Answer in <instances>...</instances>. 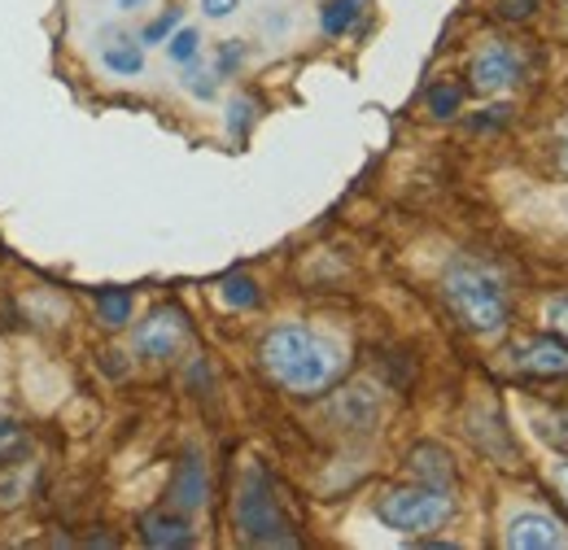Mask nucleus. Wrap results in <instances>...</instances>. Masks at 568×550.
<instances>
[{"label":"nucleus","instance_id":"nucleus-4","mask_svg":"<svg viewBox=\"0 0 568 550\" xmlns=\"http://www.w3.org/2000/svg\"><path fill=\"white\" fill-rule=\"evenodd\" d=\"M376 516L398 529V533H433L442 529L450 516H455V498L450 489H437V485H416V489H389L381 493L376 502Z\"/></svg>","mask_w":568,"mask_h":550},{"label":"nucleus","instance_id":"nucleus-21","mask_svg":"<svg viewBox=\"0 0 568 550\" xmlns=\"http://www.w3.org/2000/svg\"><path fill=\"white\" fill-rule=\"evenodd\" d=\"M542 315H547V324L560 333L568 342V293H560V297H551L547 306H542Z\"/></svg>","mask_w":568,"mask_h":550},{"label":"nucleus","instance_id":"nucleus-15","mask_svg":"<svg viewBox=\"0 0 568 550\" xmlns=\"http://www.w3.org/2000/svg\"><path fill=\"white\" fill-rule=\"evenodd\" d=\"M97 310H101V319H105L110 328H119V324H128V315H132V297H128V293H101V297H97Z\"/></svg>","mask_w":568,"mask_h":550},{"label":"nucleus","instance_id":"nucleus-22","mask_svg":"<svg viewBox=\"0 0 568 550\" xmlns=\"http://www.w3.org/2000/svg\"><path fill=\"white\" fill-rule=\"evenodd\" d=\"M184 83H189V92H197V96H214V79L206 70H189Z\"/></svg>","mask_w":568,"mask_h":550},{"label":"nucleus","instance_id":"nucleus-8","mask_svg":"<svg viewBox=\"0 0 568 550\" xmlns=\"http://www.w3.org/2000/svg\"><path fill=\"white\" fill-rule=\"evenodd\" d=\"M511 363L529 376H568V345L556 337H534L511 349Z\"/></svg>","mask_w":568,"mask_h":550},{"label":"nucleus","instance_id":"nucleus-23","mask_svg":"<svg viewBox=\"0 0 568 550\" xmlns=\"http://www.w3.org/2000/svg\"><path fill=\"white\" fill-rule=\"evenodd\" d=\"M556 166L568 175V119L560 123V132H556Z\"/></svg>","mask_w":568,"mask_h":550},{"label":"nucleus","instance_id":"nucleus-1","mask_svg":"<svg viewBox=\"0 0 568 550\" xmlns=\"http://www.w3.org/2000/svg\"><path fill=\"white\" fill-rule=\"evenodd\" d=\"M263 367L281 389L311 398V394H324L346 371V349L315 328L284 324L263 337Z\"/></svg>","mask_w":568,"mask_h":550},{"label":"nucleus","instance_id":"nucleus-26","mask_svg":"<svg viewBox=\"0 0 568 550\" xmlns=\"http://www.w3.org/2000/svg\"><path fill=\"white\" fill-rule=\"evenodd\" d=\"M236 62H241V49H236V44H232V49H223V58H219V67H223V70H232V67H236Z\"/></svg>","mask_w":568,"mask_h":550},{"label":"nucleus","instance_id":"nucleus-20","mask_svg":"<svg viewBox=\"0 0 568 550\" xmlns=\"http://www.w3.org/2000/svg\"><path fill=\"white\" fill-rule=\"evenodd\" d=\"M175 27H180V9H166L162 18H153V22L144 27L141 40H144V44H162V40H166V35H171Z\"/></svg>","mask_w":568,"mask_h":550},{"label":"nucleus","instance_id":"nucleus-14","mask_svg":"<svg viewBox=\"0 0 568 550\" xmlns=\"http://www.w3.org/2000/svg\"><path fill=\"white\" fill-rule=\"evenodd\" d=\"M355 18H358V0H328L324 4V31L328 35H342Z\"/></svg>","mask_w":568,"mask_h":550},{"label":"nucleus","instance_id":"nucleus-12","mask_svg":"<svg viewBox=\"0 0 568 550\" xmlns=\"http://www.w3.org/2000/svg\"><path fill=\"white\" fill-rule=\"evenodd\" d=\"M144 542L149 547H193V529L180 516H144Z\"/></svg>","mask_w":568,"mask_h":550},{"label":"nucleus","instance_id":"nucleus-29","mask_svg":"<svg viewBox=\"0 0 568 550\" xmlns=\"http://www.w3.org/2000/svg\"><path fill=\"white\" fill-rule=\"evenodd\" d=\"M144 0H119V9H141Z\"/></svg>","mask_w":568,"mask_h":550},{"label":"nucleus","instance_id":"nucleus-9","mask_svg":"<svg viewBox=\"0 0 568 550\" xmlns=\"http://www.w3.org/2000/svg\"><path fill=\"white\" fill-rule=\"evenodd\" d=\"M101 62H105L110 74H123V79L141 74L144 70L141 40H132V35H105V40H101Z\"/></svg>","mask_w":568,"mask_h":550},{"label":"nucleus","instance_id":"nucleus-19","mask_svg":"<svg viewBox=\"0 0 568 550\" xmlns=\"http://www.w3.org/2000/svg\"><path fill=\"white\" fill-rule=\"evenodd\" d=\"M428 110H433L437 119H450V114L459 110V88H446V83L433 88V92H428Z\"/></svg>","mask_w":568,"mask_h":550},{"label":"nucleus","instance_id":"nucleus-18","mask_svg":"<svg viewBox=\"0 0 568 550\" xmlns=\"http://www.w3.org/2000/svg\"><path fill=\"white\" fill-rule=\"evenodd\" d=\"M223 302H227V306H258V288H254V279L232 275V279L223 284Z\"/></svg>","mask_w":568,"mask_h":550},{"label":"nucleus","instance_id":"nucleus-10","mask_svg":"<svg viewBox=\"0 0 568 550\" xmlns=\"http://www.w3.org/2000/svg\"><path fill=\"white\" fill-rule=\"evenodd\" d=\"M171 493H175V502H180L184 511H197V507L206 502V468H202L197 455H184V459H180V472H175Z\"/></svg>","mask_w":568,"mask_h":550},{"label":"nucleus","instance_id":"nucleus-5","mask_svg":"<svg viewBox=\"0 0 568 550\" xmlns=\"http://www.w3.org/2000/svg\"><path fill=\"white\" fill-rule=\"evenodd\" d=\"M503 542L511 550H568V529L547 511H520L507 520Z\"/></svg>","mask_w":568,"mask_h":550},{"label":"nucleus","instance_id":"nucleus-3","mask_svg":"<svg viewBox=\"0 0 568 550\" xmlns=\"http://www.w3.org/2000/svg\"><path fill=\"white\" fill-rule=\"evenodd\" d=\"M236 529L254 547H297V538L288 533L284 511L276 507V493L263 477V468H250L241 489H236Z\"/></svg>","mask_w":568,"mask_h":550},{"label":"nucleus","instance_id":"nucleus-17","mask_svg":"<svg viewBox=\"0 0 568 550\" xmlns=\"http://www.w3.org/2000/svg\"><path fill=\"white\" fill-rule=\"evenodd\" d=\"M166 49H171V58H175V62H193V58H197V49H202V35H197V31H189V27H175V31H171V40H166Z\"/></svg>","mask_w":568,"mask_h":550},{"label":"nucleus","instance_id":"nucleus-2","mask_svg":"<svg viewBox=\"0 0 568 550\" xmlns=\"http://www.w3.org/2000/svg\"><path fill=\"white\" fill-rule=\"evenodd\" d=\"M442 293H446L450 310L459 315V324L473 328V333H486V337L503 333V324L511 315L503 275L486 263H477V258H455L442 275Z\"/></svg>","mask_w":568,"mask_h":550},{"label":"nucleus","instance_id":"nucleus-16","mask_svg":"<svg viewBox=\"0 0 568 550\" xmlns=\"http://www.w3.org/2000/svg\"><path fill=\"white\" fill-rule=\"evenodd\" d=\"M22 446H27V428H22L18 419L0 415V464L18 459V450H22Z\"/></svg>","mask_w":568,"mask_h":550},{"label":"nucleus","instance_id":"nucleus-13","mask_svg":"<svg viewBox=\"0 0 568 550\" xmlns=\"http://www.w3.org/2000/svg\"><path fill=\"white\" fill-rule=\"evenodd\" d=\"M412 468H416V472H425V477L437 485V489H450V464H446V455H442V450H433V446H420V450L412 455Z\"/></svg>","mask_w":568,"mask_h":550},{"label":"nucleus","instance_id":"nucleus-28","mask_svg":"<svg viewBox=\"0 0 568 550\" xmlns=\"http://www.w3.org/2000/svg\"><path fill=\"white\" fill-rule=\"evenodd\" d=\"M556 485H560V493H565V502H568V464L556 468Z\"/></svg>","mask_w":568,"mask_h":550},{"label":"nucleus","instance_id":"nucleus-25","mask_svg":"<svg viewBox=\"0 0 568 550\" xmlns=\"http://www.w3.org/2000/svg\"><path fill=\"white\" fill-rule=\"evenodd\" d=\"M236 4H241V0H202V9H206L211 18H227Z\"/></svg>","mask_w":568,"mask_h":550},{"label":"nucleus","instance_id":"nucleus-7","mask_svg":"<svg viewBox=\"0 0 568 550\" xmlns=\"http://www.w3.org/2000/svg\"><path fill=\"white\" fill-rule=\"evenodd\" d=\"M184 337H189V328H184L180 310H153L141 324V333H136V354H144V358H171L184 345Z\"/></svg>","mask_w":568,"mask_h":550},{"label":"nucleus","instance_id":"nucleus-6","mask_svg":"<svg viewBox=\"0 0 568 550\" xmlns=\"http://www.w3.org/2000/svg\"><path fill=\"white\" fill-rule=\"evenodd\" d=\"M468 74H473V88H477V92L495 96V92H507V88L520 83V58H516L507 44H486V49L473 58Z\"/></svg>","mask_w":568,"mask_h":550},{"label":"nucleus","instance_id":"nucleus-24","mask_svg":"<svg viewBox=\"0 0 568 550\" xmlns=\"http://www.w3.org/2000/svg\"><path fill=\"white\" fill-rule=\"evenodd\" d=\"M250 123V101H232V132H245Z\"/></svg>","mask_w":568,"mask_h":550},{"label":"nucleus","instance_id":"nucleus-27","mask_svg":"<svg viewBox=\"0 0 568 550\" xmlns=\"http://www.w3.org/2000/svg\"><path fill=\"white\" fill-rule=\"evenodd\" d=\"M534 9V0H507L503 4V13H529Z\"/></svg>","mask_w":568,"mask_h":550},{"label":"nucleus","instance_id":"nucleus-11","mask_svg":"<svg viewBox=\"0 0 568 550\" xmlns=\"http://www.w3.org/2000/svg\"><path fill=\"white\" fill-rule=\"evenodd\" d=\"M337 419H346V428H372L376 424V415H381V403H376V394L367 389V385H355V389H346V398L333 407Z\"/></svg>","mask_w":568,"mask_h":550}]
</instances>
